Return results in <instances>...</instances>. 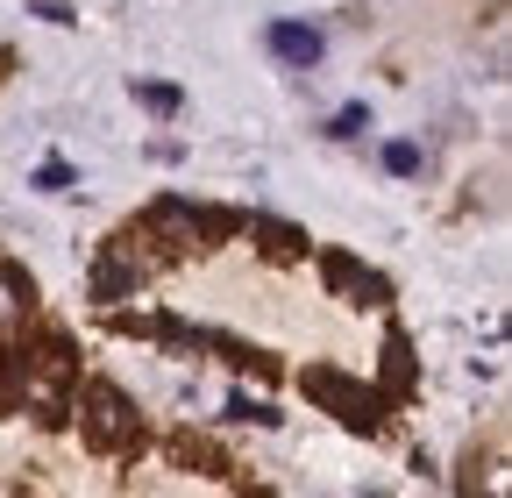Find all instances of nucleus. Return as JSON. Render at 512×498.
Wrapping results in <instances>:
<instances>
[{
	"label": "nucleus",
	"mask_w": 512,
	"mask_h": 498,
	"mask_svg": "<svg viewBox=\"0 0 512 498\" xmlns=\"http://www.w3.org/2000/svg\"><path fill=\"white\" fill-rule=\"evenodd\" d=\"M136 100H143L150 114H178V107H185V93H178V86H136Z\"/></svg>",
	"instance_id": "obj_9"
},
{
	"label": "nucleus",
	"mask_w": 512,
	"mask_h": 498,
	"mask_svg": "<svg viewBox=\"0 0 512 498\" xmlns=\"http://www.w3.org/2000/svg\"><path fill=\"white\" fill-rule=\"evenodd\" d=\"M79 427H86V442H93V449H128V442L143 434V413L128 406L121 385L93 378V385H79Z\"/></svg>",
	"instance_id": "obj_1"
},
{
	"label": "nucleus",
	"mask_w": 512,
	"mask_h": 498,
	"mask_svg": "<svg viewBox=\"0 0 512 498\" xmlns=\"http://www.w3.org/2000/svg\"><path fill=\"white\" fill-rule=\"evenodd\" d=\"M29 299H36L29 271H15V264H0V328H15V321H29Z\"/></svg>",
	"instance_id": "obj_5"
},
{
	"label": "nucleus",
	"mask_w": 512,
	"mask_h": 498,
	"mask_svg": "<svg viewBox=\"0 0 512 498\" xmlns=\"http://www.w3.org/2000/svg\"><path fill=\"white\" fill-rule=\"evenodd\" d=\"M136 285H143V264H121V257H100V264H93V299H107V306L128 299Z\"/></svg>",
	"instance_id": "obj_4"
},
{
	"label": "nucleus",
	"mask_w": 512,
	"mask_h": 498,
	"mask_svg": "<svg viewBox=\"0 0 512 498\" xmlns=\"http://www.w3.org/2000/svg\"><path fill=\"white\" fill-rule=\"evenodd\" d=\"M384 385H392V399H406V335L392 328V342H384Z\"/></svg>",
	"instance_id": "obj_8"
},
{
	"label": "nucleus",
	"mask_w": 512,
	"mask_h": 498,
	"mask_svg": "<svg viewBox=\"0 0 512 498\" xmlns=\"http://www.w3.org/2000/svg\"><path fill=\"white\" fill-rule=\"evenodd\" d=\"M264 43H271V57H285V65H299V72H306V65H320V50H328L313 22H271V36H264Z\"/></svg>",
	"instance_id": "obj_3"
},
{
	"label": "nucleus",
	"mask_w": 512,
	"mask_h": 498,
	"mask_svg": "<svg viewBox=\"0 0 512 498\" xmlns=\"http://www.w3.org/2000/svg\"><path fill=\"white\" fill-rule=\"evenodd\" d=\"M384 164L406 178V171H420V150H413V143H392V150H384Z\"/></svg>",
	"instance_id": "obj_12"
},
{
	"label": "nucleus",
	"mask_w": 512,
	"mask_h": 498,
	"mask_svg": "<svg viewBox=\"0 0 512 498\" xmlns=\"http://www.w3.org/2000/svg\"><path fill=\"white\" fill-rule=\"evenodd\" d=\"M249 228L264 235V249H271V257H306V235H299V228H285V221H271V214H256Z\"/></svg>",
	"instance_id": "obj_7"
},
{
	"label": "nucleus",
	"mask_w": 512,
	"mask_h": 498,
	"mask_svg": "<svg viewBox=\"0 0 512 498\" xmlns=\"http://www.w3.org/2000/svg\"><path fill=\"white\" fill-rule=\"evenodd\" d=\"M320 271H328V285H349V292L384 299V278H377V271H363L356 257H342V249H328V257H320Z\"/></svg>",
	"instance_id": "obj_6"
},
{
	"label": "nucleus",
	"mask_w": 512,
	"mask_h": 498,
	"mask_svg": "<svg viewBox=\"0 0 512 498\" xmlns=\"http://www.w3.org/2000/svg\"><path fill=\"white\" fill-rule=\"evenodd\" d=\"M306 399H320L342 427H356V434H384V406L370 385H356V378H342V370H306Z\"/></svg>",
	"instance_id": "obj_2"
},
{
	"label": "nucleus",
	"mask_w": 512,
	"mask_h": 498,
	"mask_svg": "<svg viewBox=\"0 0 512 498\" xmlns=\"http://www.w3.org/2000/svg\"><path fill=\"white\" fill-rule=\"evenodd\" d=\"M64 185H72V164H57V157H50V164L36 171V193H64Z\"/></svg>",
	"instance_id": "obj_11"
},
{
	"label": "nucleus",
	"mask_w": 512,
	"mask_h": 498,
	"mask_svg": "<svg viewBox=\"0 0 512 498\" xmlns=\"http://www.w3.org/2000/svg\"><path fill=\"white\" fill-rule=\"evenodd\" d=\"M363 129H370V107H342V114H335V129H328V136H342V143H356Z\"/></svg>",
	"instance_id": "obj_10"
}]
</instances>
